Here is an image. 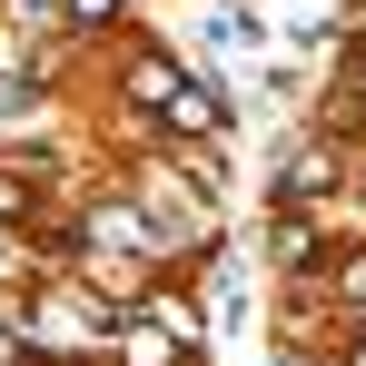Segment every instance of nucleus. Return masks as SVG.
<instances>
[{
  "mask_svg": "<svg viewBox=\"0 0 366 366\" xmlns=\"http://www.w3.org/2000/svg\"><path fill=\"white\" fill-rule=\"evenodd\" d=\"M169 119H179V129H208V119H218V99H208V89H179V99H169Z\"/></svg>",
  "mask_w": 366,
  "mask_h": 366,
  "instance_id": "f257e3e1",
  "label": "nucleus"
},
{
  "mask_svg": "<svg viewBox=\"0 0 366 366\" xmlns=\"http://www.w3.org/2000/svg\"><path fill=\"white\" fill-rule=\"evenodd\" d=\"M99 10H119V0H69V20H99Z\"/></svg>",
  "mask_w": 366,
  "mask_h": 366,
  "instance_id": "f03ea898",
  "label": "nucleus"
}]
</instances>
